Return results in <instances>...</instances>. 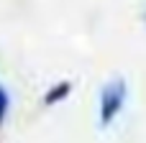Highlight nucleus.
I'll list each match as a JSON object with an SVG mask.
<instances>
[{
    "mask_svg": "<svg viewBox=\"0 0 146 143\" xmlns=\"http://www.w3.org/2000/svg\"><path fill=\"white\" fill-rule=\"evenodd\" d=\"M69 92H72V82H56V84L44 95V105H46V107H54V105H59L62 100H67Z\"/></svg>",
    "mask_w": 146,
    "mask_h": 143,
    "instance_id": "obj_2",
    "label": "nucleus"
},
{
    "mask_svg": "<svg viewBox=\"0 0 146 143\" xmlns=\"http://www.w3.org/2000/svg\"><path fill=\"white\" fill-rule=\"evenodd\" d=\"M126 97H128V84L121 77L110 79L100 90V107H98V125L100 128L113 125V120L121 115V110L126 105Z\"/></svg>",
    "mask_w": 146,
    "mask_h": 143,
    "instance_id": "obj_1",
    "label": "nucleus"
},
{
    "mask_svg": "<svg viewBox=\"0 0 146 143\" xmlns=\"http://www.w3.org/2000/svg\"><path fill=\"white\" fill-rule=\"evenodd\" d=\"M5 113H8V92L5 87H0V120L5 118Z\"/></svg>",
    "mask_w": 146,
    "mask_h": 143,
    "instance_id": "obj_3",
    "label": "nucleus"
}]
</instances>
